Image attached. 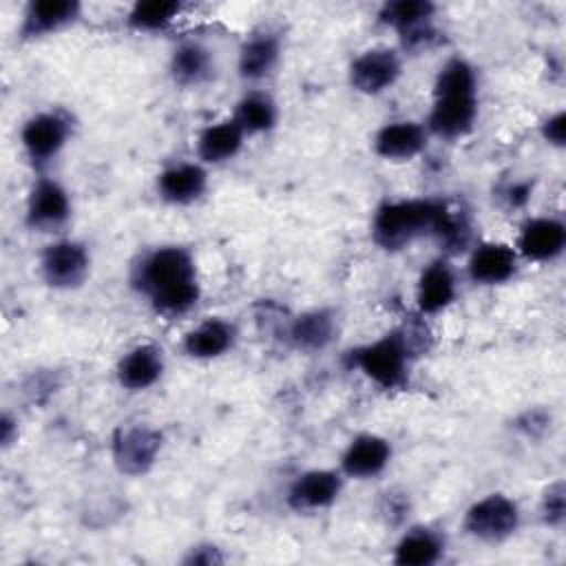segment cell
I'll list each match as a JSON object with an SVG mask.
<instances>
[{"label": "cell", "instance_id": "obj_1", "mask_svg": "<svg viewBox=\"0 0 566 566\" xmlns=\"http://www.w3.org/2000/svg\"><path fill=\"white\" fill-rule=\"evenodd\" d=\"M133 285L166 318L188 314L201 296L195 256L181 245H161L144 254L133 270Z\"/></svg>", "mask_w": 566, "mask_h": 566}, {"label": "cell", "instance_id": "obj_2", "mask_svg": "<svg viewBox=\"0 0 566 566\" xmlns=\"http://www.w3.org/2000/svg\"><path fill=\"white\" fill-rule=\"evenodd\" d=\"M478 119V75L464 57L447 60L433 82V106L424 128L442 139L467 137Z\"/></svg>", "mask_w": 566, "mask_h": 566}, {"label": "cell", "instance_id": "obj_3", "mask_svg": "<svg viewBox=\"0 0 566 566\" xmlns=\"http://www.w3.org/2000/svg\"><path fill=\"white\" fill-rule=\"evenodd\" d=\"M440 199L385 201L371 221V239L387 252H398L422 237H431Z\"/></svg>", "mask_w": 566, "mask_h": 566}, {"label": "cell", "instance_id": "obj_4", "mask_svg": "<svg viewBox=\"0 0 566 566\" xmlns=\"http://www.w3.org/2000/svg\"><path fill=\"white\" fill-rule=\"evenodd\" d=\"M416 356L402 327L352 352V365L360 369L380 389H402L409 378V365Z\"/></svg>", "mask_w": 566, "mask_h": 566}, {"label": "cell", "instance_id": "obj_5", "mask_svg": "<svg viewBox=\"0 0 566 566\" xmlns=\"http://www.w3.org/2000/svg\"><path fill=\"white\" fill-rule=\"evenodd\" d=\"M462 526L478 542L500 544L520 528V509L504 493H489L467 509Z\"/></svg>", "mask_w": 566, "mask_h": 566}, {"label": "cell", "instance_id": "obj_6", "mask_svg": "<svg viewBox=\"0 0 566 566\" xmlns=\"http://www.w3.org/2000/svg\"><path fill=\"white\" fill-rule=\"evenodd\" d=\"M164 438L157 429L146 424H126L115 429L111 440V455L119 473L144 475L148 473L159 453Z\"/></svg>", "mask_w": 566, "mask_h": 566}, {"label": "cell", "instance_id": "obj_7", "mask_svg": "<svg viewBox=\"0 0 566 566\" xmlns=\"http://www.w3.org/2000/svg\"><path fill=\"white\" fill-rule=\"evenodd\" d=\"M91 272V254L84 243L60 239L44 248L40 256V274L49 287L75 290Z\"/></svg>", "mask_w": 566, "mask_h": 566}, {"label": "cell", "instance_id": "obj_8", "mask_svg": "<svg viewBox=\"0 0 566 566\" xmlns=\"http://www.w3.org/2000/svg\"><path fill=\"white\" fill-rule=\"evenodd\" d=\"M71 137V119L60 111H42L22 126L20 142L33 166H44L66 146Z\"/></svg>", "mask_w": 566, "mask_h": 566}, {"label": "cell", "instance_id": "obj_9", "mask_svg": "<svg viewBox=\"0 0 566 566\" xmlns=\"http://www.w3.org/2000/svg\"><path fill=\"white\" fill-rule=\"evenodd\" d=\"M402 73L398 51L387 46L367 49L349 64V84L363 95H380L391 88Z\"/></svg>", "mask_w": 566, "mask_h": 566}, {"label": "cell", "instance_id": "obj_10", "mask_svg": "<svg viewBox=\"0 0 566 566\" xmlns=\"http://www.w3.org/2000/svg\"><path fill=\"white\" fill-rule=\"evenodd\" d=\"M71 217V199L66 188L49 177H40L27 199L24 221L31 230L53 232Z\"/></svg>", "mask_w": 566, "mask_h": 566}, {"label": "cell", "instance_id": "obj_11", "mask_svg": "<svg viewBox=\"0 0 566 566\" xmlns=\"http://www.w3.org/2000/svg\"><path fill=\"white\" fill-rule=\"evenodd\" d=\"M566 248V226L555 217H533L522 223L515 252L528 261L546 263Z\"/></svg>", "mask_w": 566, "mask_h": 566}, {"label": "cell", "instance_id": "obj_12", "mask_svg": "<svg viewBox=\"0 0 566 566\" xmlns=\"http://www.w3.org/2000/svg\"><path fill=\"white\" fill-rule=\"evenodd\" d=\"M343 473L332 469H310L294 478L287 489V504L294 511H321L338 500Z\"/></svg>", "mask_w": 566, "mask_h": 566}, {"label": "cell", "instance_id": "obj_13", "mask_svg": "<svg viewBox=\"0 0 566 566\" xmlns=\"http://www.w3.org/2000/svg\"><path fill=\"white\" fill-rule=\"evenodd\" d=\"M520 254L509 243L484 241L471 250L467 261L469 279L478 285H502L517 272Z\"/></svg>", "mask_w": 566, "mask_h": 566}, {"label": "cell", "instance_id": "obj_14", "mask_svg": "<svg viewBox=\"0 0 566 566\" xmlns=\"http://www.w3.org/2000/svg\"><path fill=\"white\" fill-rule=\"evenodd\" d=\"M80 13L82 4L77 0H35L27 4L18 33L22 40H38L66 29Z\"/></svg>", "mask_w": 566, "mask_h": 566}, {"label": "cell", "instance_id": "obj_15", "mask_svg": "<svg viewBox=\"0 0 566 566\" xmlns=\"http://www.w3.org/2000/svg\"><path fill=\"white\" fill-rule=\"evenodd\" d=\"M458 294L455 272L447 259H433L418 276L416 305L420 316H433L447 310Z\"/></svg>", "mask_w": 566, "mask_h": 566}, {"label": "cell", "instance_id": "obj_16", "mask_svg": "<svg viewBox=\"0 0 566 566\" xmlns=\"http://www.w3.org/2000/svg\"><path fill=\"white\" fill-rule=\"evenodd\" d=\"M391 460V444L376 433L356 436L340 455V473L356 480H367L387 469Z\"/></svg>", "mask_w": 566, "mask_h": 566}, {"label": "cell", "instance_id": "obj_17", "mask_svg": "<svg viewBox=\"0 0 566 566\" xmlns=\"http://www.w3.org/2000/svg\"><path fill=\"white\" fill-rule=\"evenodd\" d=\"M429 130L420 122L398 119L385 124L374 137V153L387 161H407L427 148Z\"/></svg>", "mask_w": 566, "mask_h": 566}, {"label": "cell", "instance_id": "obj_18", "mask_svg": "<svg viewBox=\"0 0 566 566\" xmlns=\"http://www.w3.org/2000/svg\"><path fill=\"white\" fill-rule=\"evenodd\" d=\"M164 352L155 343H142L128 349L117 363V382L128 391H144L153 387L164 374Z\"/></svg>", "mask_w": 566, "mask_h": 566}, {"label": "cell", "instance_id": "obj_19", "mask_svg": "<svg viewBox=\"0 0 566 566\" xmlns=\"http://www.w3.org/2000/svg\"><path fill=\"white\" fill-rule=\"evenodd\" d=\"M208 188V172L201 164L179 161L157 175V192L166 203H195Z\"/></svg>", "mask_w": 566, "mask_h": 566}, {"label": "cell", "instance_id": "obj_20", "mask_svg": "<svg viewBox=\"0 0 566 566\" xmlns=\"http://www.w3.org/2000/svg\"><path fill=\"white\" fill-rule=\"evenodd\" d=\"M237 327L226 318H206L184 336V352L197 360H212L232 349Z\"/></svg>", "mask_w": 566, "mask_h": 566}, {"label": "cell", "instance_id": "obj_21", "mask_svg": "<svg viewBox=\"0 0 566 566\" xmlns=\"http://www.w3.org/2000/svg\"><path fill=\"white\" fill-rule=\"evenodd\" d=\"M245 139L243 128L234 122V117L206 126L197 137V157L201 164H223L237 157Z\"/></svg>", "mask_w": 566, "mask_h": 566}, {"label": "cell", "instance_id": "obj_22", "mask_svg": "<svg viewBox=\"0 0 566 566\" xmlns=\"http://www.w3.org/2000/svg\"><path fill=\"white\" fill-rule=\"evenodd\" d=\"M336 318L329 310H310L292 318L287 338L301 352H321L336 338Z\"/></svg>", "mask_w": 566, "mask_h": 566}, {"label": "cell", "instance_id": "obj_23", "mask_svg": "<svg viewBox=\"0 0 566 566\" xmlns=\"http://www.w3.org/2000/svg\"><path fill=\"white\" fill-rule=\"evenodd\" d=\"M281 57V42L274 33H254L239 49V75L248 82L268 77Z\"/></svg>", "mask_w": 566, "mask_h": 566}, {"label": "cell", "instance_id": "obj_24", "mask_svg": "<svg viewBox=\"0 0 566 566\" xmlns=\"http://www.w3.org/2000/svg\"><path fill=\"white\" fill-rule=\"evenodd\" d=\"M444 555V539L440 533L418 526L402 533L394 546V564L398 566H431Z\"/></svg>", "mask_w": 566, "mask_h": 566}, {"label": "cell", "instance_id": "obj_25", "mask_svg": "<svg viewBox=\"0 0 566 566\" xmlns=\"http://www.w3.org/2000/svg\"><path fill=\"white\" fill-rule=\"evenodd\" d=\"M212 53L199 42H181L170 55V75L179 86H199L212 77Z\"/></svg>", "mask_w": 566, "mask_h": 566}, {"label": "cell", "instance_id": "obj_26", "mask_svg": "<svg viewBox=\"0 0 566 566\" xmlns=\"http://www.w3.org/2000/svg\"><path fill=\"white\" fill-rule=\"evenodd\" d=\"M433 13L436 4L429 0H394L382 4L378 20L385 27H391L402 38L411 31L433 24Z\"/></svg>", "mask_w": 566, "mask_h": 566}, {"label": "cell", "instance_id": "obj_27", "mask_svg": "<svg viewBox=\"0 0 566 566\" xmlns=\"http://www.w3.org/2000/svg\"><path fill=\"white\" fill-rule=\"evenodd\" d=\"M234 122L243 128L245 135L268 133L279 122L276 102L265 93L252 91L239 99L237 111H234Z\"/></svg>", "mask_w": 566, "mask_h": 566}, {"label": "cell", "instance_id": "obj_28", "mask_svg": "<svg viewBox=\"0 0 566 566\" xmlns=\"http://www.w3.org/2000/svg\"><path fill=\"white\" fill-rule=\"evenodd\" d=\"M431 239L449 254L462 252L471 241V221H469L467 212L442 201L440 212L433 223Z\"/></svg>", "mask_w": 566, "mask_h": 566}, {"label": "cell", "instance_id": "obj_29", "mask_svg": "<svg viewBox=\"0 0 566 566\" xmlns=\"http://www.w3.org/2000/svg\"><path fill=\"white\" fill-rule=\"evenodd\" d=\"M181 13L179 2L168 0H139L130 7L126 22L135 31H164Z\"/></svg>", "mask_w": 566, "mask_h": 566}, {"label": "cell", "instance_id": "obj_30", "mask_svg": "<svg viewBox=\"0 0 566 566\" xmlns=\"http://www.w3.org/2000/svg\"><path fill=\"white\" fill-rule=\"evenodd\" d=\"M539 517L546 526L559 528L566 520V486L562 480L548 484L539 502Z\"/></svg>", "mask_w": 566, "mask_h": 566}, {"label": "cell", "instance_id": "obj_31", "mask_svg": "<svg viewBox=\"0 0 566 566\" xmlns=\"http://www.w3.org/2000/svg\"><path fill=\"white\" fill-rule=\"evenodd\" d=\"M542 137L546 139V144H551L555 148H564V144H566V113L564 111H557L555 115H551L542 122Z\"/></svg>", "mask_w": 566, "mask_h": 566}, {"label": "cell", "instance_id": "obj_32", "mask_svg": "<svg viewBox=\"0 0 566 566\" xmlns=\"http://www.w3.org/2000/svg\"><path fill=\"white\" fill-rule=\"evenodd\" d=\"M221 562H223V555L212 544H197L184 557V564H190V566H214Z\"/></svg>", "mask_w": 566, "mask_h": 566}, {"label": "cell", "instance_id": "obj_33", "mask_svg": "<svg viewBox=\"0 0 566 566\" xmlns=\"http://www.w3.org/2000/svg\"><path fill=\"white\" fill-rule=\"evenodd\" d=\"M531 190H533V186H531L528 181H517V184L509 186L502 197H504V201H506L511 208H522V206H526V201L531 199Z\"/></svg>", "mask_w": 566, "mask_h": 566}, {"label": "cell", "instance_id": "obj_34", "mask_svg": "<svg viewBox=\"0 0 566 566\" xmlns=\"http://www.w3.org/2000/svg\"><path fill=\"white\" fill-rule=\"evenodd\" d=\"M15 438H18V422L9 413H4L0 418V440H2V447H11Z\"/></svg>", "mask_w": 566, "mask_h": 566}]
</instances>
